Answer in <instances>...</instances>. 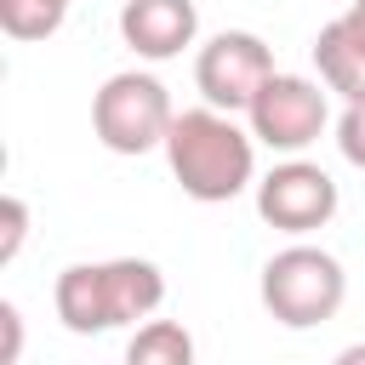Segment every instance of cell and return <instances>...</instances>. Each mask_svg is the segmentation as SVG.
<instances>
[{
  "label": "cell",
  "instance_id": "6da1fadb",
  "mask_svg": "<svg viewBox=\"0 0 365 365\" xmlns=\"http://www.w3.org/2000/svg\"><path fill=\"white\" fill-rule=\"evenodd\" d=\"M165 165L188 200L222 205L257 182V137L228 108H182L165 131Z\"/></svg>",
  "mask_w": 365,
  "mask_h": 365
},
{
  "label": "cell",
  "instance_id": "7a4b0ae2",
  "mask_svg": "<svg viewBox=\"0 0 365 365\" xmlns=\"http://www.w3.org/2000/svg\"><path fill=\"white\" fill-rule=\"evenodd\" d=\"M160 302H165V274L148 257L68 262L51 285V308H57L63 331H74V336H97V331H114V325L154 319Z\"/></svg>",
  "mask_w": 365,
  "mask_h": 365
},
{
  "label": "cell",
  "instance_id": "3957f363",
  "mask_svg": "<svg viewBox=\"0 0 365 365\" xmlns=\"http://www.w3.org/2000/svg\"><path fill=\"white\" fill-rule=\"evenodd\" d=\"M257 291H262V308H268L285 331H308V325L336 319V308H342V297H348V274H342V262H336L331 251L297 240V245H285V251H274V257L262 262Z\"/></svg>",
  "mask_w": 365,
  "mask_h": 365
},
{
  "label": "cell",
  "instance_id": "277c9868",
  "mask_svg": "<svg viewBox=\"0 0 365 365\" xmlns=\"http://www.w3.org/2000/svg\"><path fill=\"white\" fill-rule=\"evenodd\" d=\"M177 108L165 97V86L143 68H120L97 86L91 97V131L108 154H148V148H165V131H171Z\"/></svg>",
  "mask_w": 365,
  "mask_h": 365
},
{
  "label": "cell",
  "instance_id": "5b68a950",
  "mask_svg": "<svg viewBox=\"0 0 365 365\" xmlns=\"http://www.w3.org/2000/svg\"><path fill=\"white\" fill-rule=\"evenodd\" d=\"M268 74H274V51L251 29H222V34H211L194 51V86H200V97L211 108H228V114H245Z\"/></svg>",
  "mask_w": 365,
  "mask_h": 365
},
{
  "label": "cell",
  "instance_id": "8992f818",
  "mask_svg": "<svg viewBox=\"0 0 365 365\" xmlns=\"http://www.w3.org/2000/svg\"><path fill=\"white\" fill-rule=\"evenodd\" d=\"M245 120H251V137H257L262 148H274V154H302V148L319 143V131L331 125V108H325V91H319L314 80L274 68V74L262 80V91L251 97Z\"/></svg>",
  "mask_w": 365,
  "mask_h": 365
},
{
  "label": "cell",
  "instance_id": "52a82bcc",
  "mask_svg": "<svg viewBox=\"0 0 365 365\" xmlns=\"http://www.w3.org/2000/svg\"><path fill=\"white\" fill-rule=\"evenodd\" d=\"M257 217L268 228H279V234H297V240L314 234V228H325L336 217V182H331V171L291 154L285 165H274L257 182Z\"/></svg>",
  "mask_w": 365,
  "mask_h": 365
},
{
  "label": "cell",
  "instance_id": "ba28073f",
  "mask_svg": "<svg viewBox=\"0 0 365 365\" xmlns=\"http://www.w3.org/2000/svg\"><path fill=\"white\" fill-rule=\"evenodd\" d=\"M194 34H200L194 0H125L120 6V40L148 63L182 57L194 46Z\"/></svg>",
  "mask_w": 365,
  "mask_h": 365
},
{
  "label": "cell",
  "instance_id": "9c48e42d",
  "mask_svg": "<svg viewBox=\"0 0 365 365\" xmlns=\"http://www.w3.org/2000/svg\"><path fill=\"white\" fill-rule=\"evenodd\" d=\"M314 68L325 80V91H336L342 103L348 97H365V40L336 17L314 34Z\"/></svg>",
  "mask_w": 365,
  "mask_h": 365
},
{
  "label": "cell",
  "instance_id": "30bf717a",
  "mask_svg": "<svg viewBox=\"0 0 365 365\" xmlns=\"http://www.w3.org/2000/svg\"><path fill=\"white\" fill-rule=\"evenodd\" d=\"M131 365H194V336L177 319H143L125 342Z\"/></svg>",
  "mask_w": 365,
  "mask_h": 365
},
{
  "label": "cell",
  "instance_id": "8fae6325",
  "mask_svg": "<svg viewBox=\"0 0 365 365\" xmlns=\"http://www.w3.org/2000/svg\"><path fill=\"white\" fill-rule=\"evenodd\" d=\"M68 17V0H0V29L11 40H51Z\"/></svg>",
  "mask_w": 365,
  "mask_h": 365
},
{
  "label": "cell",
  "instance_id": "7c38bea8",
  "mask_svg": "<svg viewBox=\"0 0 365 365\" xmlns=\"http://www.w3.org/2000/svg\"><path fill=\"white\" fill-rule=\"evenodd\" d=\"M336 148H342L348 165L365 171V97H348L342 103V114H336Z\"/></svg>",
  "mask_w": 365,
  "mask_h": 365
},
{
  "label": "cell",
  "instance_id": "4fadbf2b",
  "mask_svg": "<svg viewBox=\"0 0 365 365\" xmlns=\"http://www.w3.org/2000/svg\"><path fill=\"white\" fill-rule=\"evenodd\" d=\"M23 240H29V205H23V194H6L0 200V262H11L23 251Z\"/></svg>",
  "mask_w": 365,
  "mask_h": 365
},
{
  "label": "cell",
  "instance_id": "5bb4252c",
  "mask_svg": "<svg viewBox=\"0 0 365 365\" xmlns=\"http://www.w3.org/2000/svg\"><path fill=\"white\" fill-rule=\"evenodd\" d=\"M17 348H23V314L17 302H0V365H11Z\"/></svg>",
  "mask_w": 365,
  "mask_h": 365
},
{
  "label": "cell",
  "instance_id": "9a60e30c",
  "mask_svg": "<svg viewBox=\"0 0 365 365\" xmlns=\"http://www.w3.org/2000/svg\"><path fill=\"white\" fill-rule=\"evenodd\" d=\"M342 23H348V29H354V34L365 40V0H348V11H342Z\"/></svg>",
  "mask_w": 365,
  "mask_h": 365
}]
</instances>
